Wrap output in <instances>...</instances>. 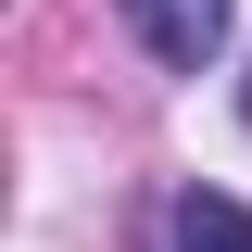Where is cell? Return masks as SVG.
Masks as SVG:
<instances>
[{
	"instance_id": "cell-3",
	"label": "cell",
	"mask_w": 252,
	"mask_h": 252,
	"mask_svg": "<svg viewBox=\"0 0 252 252\" xmlns=\"http://www.w3.org/2000/svg\"><path fill=\"white\" fill-rule=\"evenodd\" d=\"M240 126H252V76H240Z\"/></svg>"
},
{
	"instance_id": "cell-2",
	"label": "cell",
	"mask_w": 252,
	"mask_h": 252,
	"mask_svg": "<svg viewBox=\"0 0 252 252\" xmlns=\"http://www.w3.org/2000/svg\"><path fill=\"white\" fill-rule=\"evenodd\" d=\"M177 252H252V202H227V189H177Z\"/></svg>"
},
{
	"instance_id": "cell-1",
	"label": "cell",
	"mask_w": 252,
	"mask_h": 252,
	"mask_svg": "<svg viewBox=\"0 0 252 252\" xmlns=\"http://www.w3.org/2000/svg\"><path fill=\"white\" fill-rule=\"evenodd\" d=\"M126 26H139V51L164 76H202L227 51V26H240V0H126Z\"/></svg>"
}]
</instances>
